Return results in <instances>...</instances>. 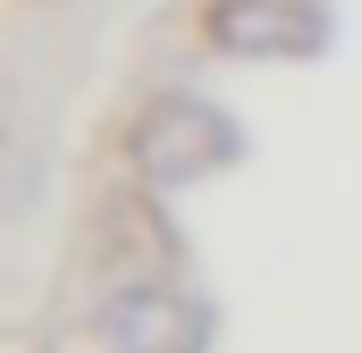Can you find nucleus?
<instances>
[{
  "instance_id": "1",
  "label": "nucleus",
  "mask_w": 362,
  "mask_h": 353,
  "mask_svg": "<svg viewBox=\"0 0 362 353\" xmlns=\"http://www.w3.org/2000/svg\"><path fill=\"white\" fill-rule=\"evenodd\" d=\"M236 160H245V118L219 109L211 92L169 85V92H152L135 109V126H127V169L152 193H194V185L228 176Z\"/></svg>"
},
{
  "instance_id": "2",
  "label": "nucleus",
  "mask_w": 362,
  "mask_h": 353,
  "mask_svg": "<svg viewBox=\"0 0 362 353\" xmlns=\"http://www.w3.org/2000/svg\"><path fill=\"white\" fill-rule=\"evenodd\" d=\"M202 42L219 59L278 68V59H320L337 42V17L329 0H202Z\"/></svg>"
},
{
  "instance_id": "3",
  "label": "nucleus",
  "mask_w": 362,
  "mask_h": 353,
  "mask_svg": "<svg viewBox=\"0 0 362 353\" xmlns=\"http://www.w3.org/2000/svg\"><path fill=\"white\" fill-rule=\"evenodd\" d=\"M93 328H101L110 353H211L219 311L194 286H177V277H135V286H118L93 311Z\"/></svg>"
}]
</instances>
